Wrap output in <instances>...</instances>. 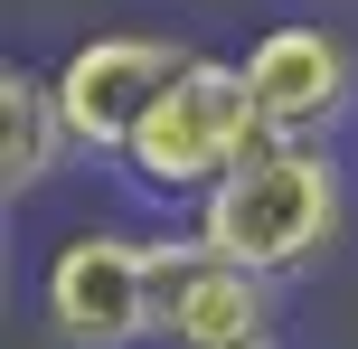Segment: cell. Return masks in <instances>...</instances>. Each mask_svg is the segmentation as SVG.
I'll list each match as a JSON object with an SVG mask.
<instances>
[{
	"mask_svg": "<svg viewBox=\"0 0 358 349\" xmlns=\"http://www.w3.org/2000/svg\"><path fill=\"white\" fill-rule=\"evenodd\" d=\"M151 264H161V349H255L283 340V283L255 274L236 255H208L189 218L151 227Z\"/></svg>",
	"mask_w": 358,
	"mask_h": 349,
	"instance_id": "8992f818",
	"label": "cell"
},
{
	"mask_svg": "<svg viewBox=\"0 0 358 349\" xmlns=\"http://www.w3.org/2000/svg\"><path fill=\"white\" fill-rule=\"evenodd\" d=\"M245 85L273 142H340L358 123V38L321 10H283L245 38Z\"/></svg>",
	"mask_w": 358,
	"mask_h": 349,
	"instance_id": "5b68a950",
	"label": "cell"
},
{
	"mask_svg": "<svg viewBox=\"0 0 358 349\" xmlns=\"http://www.w3.org/2000/svg\"><path fill=\"white\" fill-rule=\"evenodd\" d=\"M38 321L57 349H161V264L151 227H66L38 264Z\"/></svg>",
	"mask_w": 358,
	"mask_h": 349,
	"instance_id": "3957f363",
	"label": "cell"
},
{
	"mask_svg": "<svg viewBox=\"0 0 358 349\" xmlns=\"http://www.w3.org/2000/svg\"><path fill=\"white\" fill-rule=\"evenodd\" d=\"M255 349H283V340H255Z\"/></svg>",
	"mask_w": 358,
	"mask_h": 349,
	"instance_id": "ba28073f",
	"label": "cell"
},
{
	"mask_svg": "<svg viewBox=\"0 0 358 349\" xmlns=\"http://www.w3.org/2000/svg\"><path fill=\"white\" fill-rule=\"evenodd\" d=\"M189 57H198V38L189 29H151V19H104V29L66 38V57H57L48 76H57V104H66L76 151H85L94 170H113V151H123L132 123L179 85Z\"/></svg>",
	"mask_w": 358,
	"mask_h": 349,
	"instance_id": "277c9868",
	"label": "cell"
},
{
	"mask_svg": "<svg viewBox=\"0 0 358 349\" xmlns=\"http://www.w3.org/2000/svg\"><path fill=\"white\" fill-rule=\"evenodd\" d=\"M255 142H273V132H264V113H255L245 57L198 48L189 66H179V85L132 123V142L113 151L104 180L123 189L132 208H151V218H189V208L208 199V189L227 180Z\"/></svg>",
	"mask_w": 358,
	"mask_h": 349,
	"instance_id": "7a4b0ae2",
	"label": "cell"
},
{
	"mask_svg": "<svg viewBox=\"0 0 358 349\" xmlns=\"http://www.w3.org/2000/svg\"><path fill=\"white\" fill-rule=\"evenodd\" d=\"M76 161H85V151H76V132H66L57 76L10 57V66H0V199H10V208L48 199Z\"/></svg>",
	"mask_w": 358,
	"mask_h": 349,
	"instance_id": "52a82bcc",
	"label": "cell"
},
{
	"mask_svg": "<svg viewBox=\"0 0 358 349\" xmlns=\"http://www.w3.org/2000/svg\"><path fill=\"white\" fill-rule=\"evenodd\" d=\"M189 236L208 255H236L255 274H273V283L321 274L349 245V161H340V142H255L189 208Z\"/></svg>",
	"mask_w": 358,
	"mask_h": 349,
	"instance_id": "6da1fadb",
	"label": "cell"
}]
</instances>
